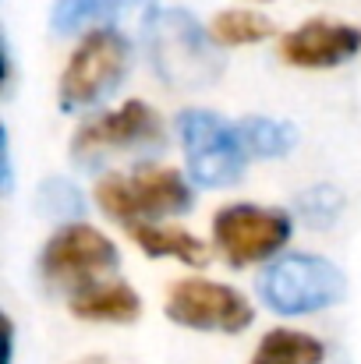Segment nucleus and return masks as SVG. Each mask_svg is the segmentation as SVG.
<instances>
[{
  "mask_svg": "<svg viewBox=\"0 0 361 364\" xmlns=\"http://www.w3.org/2000/svg\"><path fill=\"white\" fill-rule=\"evenodd\" d=\"M167 145L163 117L142 103L127 100L124 107L85 121L71 138V159L78 170H100L114 156H156Z\"/></svg>",
  "mask_w": 361,
  "mask_h": 364,
  "instance_id": "3",
  "label": "nucleus"
},
{
  "mask_svg": "<svg viewBox=\"0 0 361 364\" xmlns=\"http://www.w3.org/2000/svg\"><path fill=\"white\" fill-rule=\"evenodd\" d=\"M209 28H213V36L220 39V46H251V43H262V39H269V36L276 32L266 14L244 11V7L220 11Z\"/></svg>",
  "mask_w": 361,
  "mask_h": 364,
  "instance_id": "16",
  "label": "nucleus"
},
{
  "mask_svg": "<svg viewBox=\"0 0 361 364\" xmlns=\"http://www.w3.org/2000/svg\"><path fill=\"white\" fill-rule=\"evenodd\" d=\"M36 213L53 223H75L78 216H85V195L71 181L50 177L36 188Z\"/></svg>",
  "mask_w": 361,
  "mask_h": 364,
  "instance_id": "17",
  "label": "nucleus"
},
{
  "mask_svg": "<svg viewBox=\"0 0 361 364\" xmlns=\"http://www.w3.org/2000/svg\"><path fill=\"white\" fill-rule=\"evenodd\" d=\"M142 39L156 78L177 92H202L220 82L227 60L213 28H202L184 7H152L142 21Z\"/></svg>",
  "mask_w": 361,
  "mask_h": 364,
  "instance_id": "1",
  "label": "nucleus"
},
{
  "mask_svg": "<svg viewBox=\"0 0 361 364\" xmlns=\"http://www.w3.org/2000/svg\"><path fill=\"white\" fill-rule=\"evenodd\" d=\"M358 53H361V28L347 25V21L312 18V21L298 25L294 32H287L280 39V57L291 68H305V71L340 68V64L355 60Z\"/></svg>",
  "mask_w": 361,
  "mask_h": 364,
  "instance_id": "10",
  "label": "nucleus"
},
{
  "mask_svg": "<svg viewBox=\"0 0 361 364\" xmlns=\"http://www.w3.org/2000/svg\"><path fill=\"white\" fill-rule=\"evenodd\" d=\"M344 290H347L344 272L330 258L308 251L283 255L258 276V297L276 315L326 311L344 297Z\"/></svg>",
  "mask_w": 361,
  "mask_h": 364,
  "instance_id": "6",
  "label": "nucleus"
},
{
  "mask_svg": "<svg viewBox=\"0 0 361 364\" xmlns=\"http://www.w3.org/2000/svg\"><path fill=\"white\" fill-rule=\"evenodd\" d=\"M120 251L117 244L110 241L107 234H100L89 223H64L57 227V234L43 244L39 251V279L46 290L53 294H75L93 279H103V272L117 269Z\"/></svg>",
  "mask_w": 361,
  "mask_h": 364,
  "instance_id": "7",
  "label": "nucleus"
},
{
  "mask_svg": "<svg viewBox=\"0 0 361 364\" xmlns=\"http://www.w3.org/2000/svg\"><path fill=\"white\" fill-rule=\"evenodd\" d=\"M96 202L100 209L117 220V223H142V220H163V216H181L192 209L195 195L192 184L170 170V166H152L138 163L127 173H107L96 184Z\"/></svg>",
  "mask_w": 361,
  "mask_h": 364,
  "instance_id": "4",
  "label": "nucleus"
},
{
  "mask_svg": "<svg viewBox=\"0 0 361 364\" xmlns=\"http://www.w3.org/2000/svg\"><path fill=\"white\" fill-rule=\"evenodd\" d=\"M238 131L244 138V149L258 159H276V156H287L294 145H298V127L287 121H276V117H244L238 121Z\"/></svg>",
  "mask_w": 361,
  "mask_h": 364,
  "instance_id": "14",
  "label": "nucleus"
},
{
  "mask_svg": "<svg viewBox=\"0 0 361 364\" xmlns=\"http://www.w3.org/2000/svg\"><path fill=\"white\" fill-rule=\"evenodd\" d=\"M120 7H124V0H53L50 28L57 36H78L85 28L110 21Z\"/></svg>",
  "mask_w": 361,
  "mask_h": 364,
  "instance_id": "15",
  "label": "nucleus"
},
{
  "mask_svg": "<svg viewBox=\"0 0 361 364\" xmlns=\"http://www.w3.org/2000/svg\"><path fill=\"white\" fill-rule=\"evenodd\" d=\"M167 318L184 329H199V333H244L255 318V308L248 304L241 290L227 283L188 276L170 287Z\"/></svg>",
  "mask_w": 361,
  "mask_h": 364,
  "instance_id": "9",
  "label": "nucleus"
},
{
  "mask_svg": "<svg viewBox=\"0 0 361 364\" xmlns=\"http://www.w3.org/2000/svg\"><path fill=\"white\" fill-rule=\"evenodd\" d=\"M4 195L14 191V152H11V134L4 131Z\"/></svg>",
  "mask_w": 361,
  "mask_h": 364,
  "instance_id": "19",
  "label": "nucleus"
},
{
  "mask_svg": "<svg viewBox=\"0 0 361 364\" xmlns=\"http://www.w3.org/2000/svg\"><path fill=\"white\" fill-rule=\"evenodd\" d=\"M326 361V343L312 333H298V329H269L251 361L248 364H323Z\"/></svg>",
  "mask_w": 361,
  "mask_h": 364,
  "instance_id": "13",
  "label": "nucleus"
},
{
  "mask_svg": "<svg viewBox=\"0 0 361 364\" xmlns=\"http://www.w3.org/2000/svg\"><path fill=\"white\" fill-rule=\"evenodd\" d=\"M294 209L312 230H330L344 213V195L333 184H308L305 191H298Z\"/></svg>",
  "mask_w": 361,
  "mask_h": 364,
  "instance_id": "18",
  "label": "nucleus"
},
{
  "mask_svg": "<svg viewBox=\"0 0 361 364\" xmlns=\"http://www.w3.org/2000/svg\"><path fill=\"white\" fill-rule=\"evenodd\" d=\"M131 68V43L114 25H96L85 32V39L75 46V53L64 64L61 75V110L64 114H85L110 100L120 89L124 75Z\"/></svg>",
  "mask_w": 361,
  "mask_h": 364,
  "instance_id": "2",
  "label": "nucleus"
},
{
  "mask_svg": "<svg viewBox=\"0 0 361 364\" xmlns=\"http://www.w3.org/2000/svg\"><path fill=\"white\" fill-rule=\"evenodd\" d=\"M291 234H294V220L283 209H269V205L238 202V205H224L213 216V244L234 269L273 258L276 251H283Z\"/></svg>",
  "mask_w": 361,
  "mask_h": 364,
  "instance_id": "8",
  "label": "nucleus"
},
{
  "mask_svg": "<svg viewBox=\"0 0 361 364\" xmlns=\"http://www.w3.org/2000/svg\"><path fill=\"white\" fill-rule=\"evenodd\" d=\"M177 138L188 159V173L199 188H231L244 177L248 149L238 124H227L216 110L192 107L177 114Z\"/></svg>",
  "mask_w": 361,
  "mask_h": 364,
  "instance_id": "5",
  "label": "nucleus"
},
{
  "mask_svg": "<svg viewBox=\"0 0 361 364\" xmlns=\"http://www.w3.org/2000/svg\"><path fill=\"white\" fill-rule=\"evenodd\" d=\"M156 0H124V7H152Z\"/></svg>",
  "mask_w": 361,
  "mask_h": 364,
  "instance_id": "20",
  "label": "nucleus"
},
{
  "mask_svg": "<svg viewBox=\"0 0 361 364\" xmlns=\"http://www.w3.org/2000/svg\"><path fill=\"white\" fill-rule=\"evenodd\" d=\"M71 315L82 322H107V326H124L142 315V297L135 294L131 283L124 279H93L82 290L71 294L68 301Z\"/></svg>",
  "mask_w": 361,
  "mask_h": 364,
  "instance_id": "11",
  "label": "nucleus"
},
{
  "mask_svg": "<svg viewBox=\"0 0 361 364\" xmlns=\"http://www.w3.org/2000/svg\"><path fill=\"white\" fill-rule=\"evenodd\" d=\"M251 4H269V0H251Z\"/></svg>",
  "mask_w": 361,
  "mask_h": 364,
  "instance_id": "21",
  "label": "nucleus"
},
{
  "mask_svg": "<svg viewBox=\"0 0 361 364\" xmlns=\"http://www.w3.org/2000/svg\"><path fill=\"white\" fill-rule=\"evenodd\" d=\"M127 234L152 258H177V262H184L192 269L209 265V247H206V241H199L184 227H167L159 220H142V223H127Z\"/></svg>",
  "mask_w": 361,
  "mask_h": 364,
  "instance_id": "12",
  "label": "nucleus"
}]
</instances>
